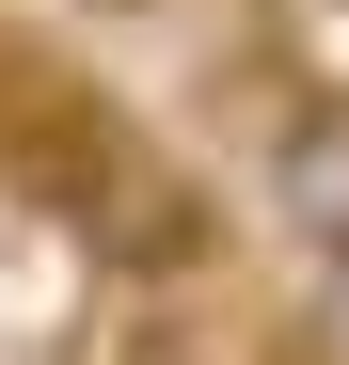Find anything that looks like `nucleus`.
Here are the masks:
<instances>
[{
  "mask_svg": "<svg viewBox=\"0 0 349 365\" xmlns=\"http://www.w3.org/2000/svg\"><path fill=\"white\" fill-rule=\"evenodd\" d=\"M64 159H80V191H95V207H80V222H95V255H127V270H159V255L191 270V255H207V191H191V175H159L127 128H95V111H80Z\"/></svg>",
  "mask_w": 349,
  "mask_h": 365,
  "instance_id": "obj_1",
  "label": "nucleus"
},
{
  "mask_svg": "<svg viewBox=\"0 0 349 365\" xmlns=\"http://www.w3.org/2000/svg\"><path fill=\"white\" fill-rule=\"evenodd\" d=\"M270 222L349 270V96H302V111L270 128Z\"/></svg>",
  "mask_w": 349,
  "mask_h": 365,
  "instance_id": "obj_2",
  "label": "nucleus"
}]
</instances>
